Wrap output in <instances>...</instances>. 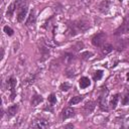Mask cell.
I'll list each match as a JSON object with an SVG mask.
<instances>
[{
    "instance_id": "cell-24",
    "label": "cell",
    "mask_w": 129,
    "mask_h": 129,
    "mask_svg": "<svg viewBox=\"0 0 129 129\" xmlns=\"http://www.w3.org/2000/svg\"><path fill=\"white\" fill-rule=\"evenodd\" d=\"M3 30H4V32H5L7 35H9V36H10V35H12V34H13V32H14V31H13V29H12V28H10L8 25L4 26V27H3Z\"/></svg>"
},
{
    "instance_id": "cell-6",
    "label": "cell",
    "mask_w": 129,
    "mask_h": 129,
    "mask_svg": "<svg viewBox=\"0 0 129 129\" xmlns=\"http://www.w3.org/2000/svg\"><path fill=\"white\" fill-rule=\"evenodd\" d=\"M27 10H28V6L27 5L17 9V20L19 22H22L24 20V18L26 17V14H27Z\"/></svg>"
},
{
    "instance_id": "cell-20",
    "label": "cell",
    "mask_w": 129,
    "mask_h": 129,
    "mask_svg": "<svg viewBox=\"0 0 129 129\" xmlns=\"http://www.w3.org/2000/svg\"><path fill=\"white\" fill-rule=\"evenodd\" d=\"M109 6H110V3H109L108 1H103V2L100 4L99 8H100V10H101L102 12H105L106 10H108Z\"/></svg>"
},
{
    "instance_id": "cell-16",
    "label": "cell",
    "mask_w": 129,
    "mask_h": 129,
    "mask_svg": "<svg viewBox=\"0 0 129 129\" xmlns=\"http://www.w3.org/2000/svg\"><path fill=\"white\" fill-rule=\"evenodd\" d=\"M42 97L41 96H39V95H35V96H33L32 97V99H31V105L32 106H37L40 102H42Z\"/></svg>"
},
{
    "instance_id": "cell-26",
    "label": "cell",
    "mask_w": 129,
    "mask_h": 129,
    "mask_svg": "<svg viewBox=\"0 0 129 129\" xmlns=\"http://www.w3.org/2000/svg\"><path fill=\"white\" fill-rule=\"evenodd\" d=\"M122 105H124V106L129 105V94H126V95L123 97V100H122Z\"/></svg>"
},
{
    "instance_id": "cell-18",
    "label": "cell",
    "mask_w": 129,
    "mask_h": 129,
    "mask_svg": "<svg viewBox=\"0 0 129 129\" xmlns=\"http://www.w3.org/2000/svg\"><path fill=\"white\" fill-rule=\"evenodd\" d=\"M118 100H119V95H118V94L114 95V96H113V98H112V100H111V102H110V106H111V108H112V109H115V108L117 107Z\"/></svg>"
},
{
    "instance_id": "cell-2",
    "label": "cell",
    "mask_w": 129,
    "mask_h": 129,
    "mask_svg": "<svg viewBox=\"0 0 129 129\" xmlns=\"http://www.w3.org/2000/svg\"><path fill=\"white\" fill-rule=\"evenodd\" d=\"M128 32H129V14H127L124 17L122 24L116 29L115 35H121V34H125Z\"/></svg>"
},
{
    "instance_id": "cell-17",
    "label": "cell",
    "mask_w": 129,
    "mask_h": 129,
    "mask_svg": "<svg viewBox=\"0 0 129 129\" xmlns=\"http://www.w3.org/2000/svg\"><path fill=\"white\" fill-rule=\"evenodd\" d=\"M83 99H84V97L83 96H76V97H73L71 100H70V102H69V105H76V104H78V103H80L81 101H83Z\"/></svg>"
},
{
    "instance_id": "cell-23",
    "label": "cell",
    "mask_w": 129,
    "mask_h": 129,
    "mask_svg": "<svg viewBox=\"0 0 129 129\" xmlns=\"http://www.w3.org/2000/svg\"><path fill=\"white\" fill-rule=\"evenodd\" d=\"M48 102H49V104H50L51 106H53V105L56 103V97H55L54 94H50V95L48 96Z\"/></svg>"
},
{
    "instance_id": "cell-14",
    "label": "cell",
    "mask_w": 129,
    "mask_h": 129,
    "mask_svg": "<svg viewBox=\"0 0 129 129\" xmlns=\"http://www.w3.org/2000/svg\"><path fill=\"white\" fill-rule=\"evenodd\" d=\"M74 59H75V56L72 53H64L62 56V60L64 63H71L72 61H74Z\"/></svg>"
},
{
    "instance_id": "cell-9",
    "label": "cell",
    "mask_w": 129,
    "mask_h": 129,
    "mask_svg": "<svg viewBox=\"0 0 129 129\" xmlns=\"http://www.w3.org/2000/svg\"><path fill=\"white\" fill-rule=\"evenodd\" d=\"M79 85H80L81 89H86L91 85V81L88 77H82L79 81Z\"/></svg>"
},
{
    "instance_id": "cell-15",
    "label": "cell",
    "mask_w": 129,
    "mask_h": 129,
    "mask_svg": "<svg viewBox=\"0 0 129 129\" xmlns=\"http://www.w3.org/2000/svg\"><path fill=\"white\" fill-rule=\"evenodd\" d=\"M15 11H16V6H15V3H14V2H12V3L9 5L8 9H7L6 15H7V16H9V17H11V16L14 14V12H15Z\"/></svg>"
},
{
    "instance_id": "cell-8",
    "label": "cell",
    "mask_w": 129,
    "mask_h": 129,
    "mask_svg": "<svg viewBox=\"0 0 129 129\" xmlns=\"http://www.w3.org/2000/svg\"><path fill=\"white\" fill-rule=\"evenodd\" d=\"M75 112H76V111H75L73 108H71V107L66 108V109L62 111V113H61V118H62V120H66V119H69V118L74 117L75 114H76Z\"/></svg>"
},
{
    "instance_id": "cell-1",
    "label": "cell",
    "mask_w": 129,
    "mask_h": 129,
    "mask_svg": "<svg viewBox=\"0 0 129 129\" xmlns=\"http://www.w3.org/2000/svg\"><path fill=\"white\" fill-rule=\"evenodd\" d=\"M89 23L84 21V20H76L74 22H72V24H70V28H69V32L71 35H77L79 33H82L84 31H86L89 28Z\"/></svg>"
},
{
    "instance_id": "cell-11",
    "label": "cell",
    "mask_w": 129,
    "mask_h": 129,
    "mask_svg": "<svg viewBox=\"0 0 129 129\" xmlns=\"http://www.w3.org/2000/svg\"><path fill=\"white\" fill-rule=\"evenodd\" d=\"M35 20H36V16H35V11L34 10H31L30 13H29V16L26 20V25L29 26V25H32L35 23Z\"/></svg>"
},
{
    "instance_id": "cell-7",
    "label": "cell",
    "mask_w": 129,
    "mask_h": 129,
    "mask_svg": "<svg viewBox=\"0 0 129 129\" xmlns=\"http://www.w3.org/2000/svg\"><path fill=\"white\" fill-rule=\"evenodd\" d=\"M31 126L32 127H35V128L44 129V128H47L49 126V123L46 120H44V119H38V120H35L34 123H32Z\"/></svg>"
},
{
    "instance_id": "cell-4",
    "label": "cell",
    "mask_w": 129,
    "mask_h": 129,
    "mask_svg": "<svg viewBox=\"0 0 129 129\" xmlns=\"http://www.w3.org/2000/svg\"><path fill=\"white\" fill-rule=\"evenodd\" d=\"M107 94H108V91L107 90H103V92L101 93L100 97H99V106L102 110H105L107 111L108 108L106 106V99H107Z\"/></svg>"
},
{
    "instance_id": "cell-13",
    "label": "cell",
    "mask_w": 129,
    "mask_h": 129,
    "mask_svg": "<svg viewBox=\"0 0 129 129\" xmlns=\"http://www.w3.org/2000/svg\"><path fill=\"white\" fill-rule=\"evenodd\" d=\"M112 49H113V46H112L111 44L105 43V44H103V46H102V48H101V52H102V54H107V53L111 52Z\"/></svg>"
},
{
    "instance_id": "cell-12",
    "label": "cell",
    "mask_w": 129,
    "mask_h": 129,
    "mask_svg": "<svg viewBox=\"0 0 129 129\" xmlns=\"http://www.w3.org/2000/svg\"><path fill=\"white\" fill-rule=\"evenodd\" d=\"M18 111V105L15 104V105H12V106H9L8 109H7V115L9 117H12L16 114V112Z\"/></svg>"
},
{
    "instance_id": "cell-10",
    "label": "cell",
    "mask_w": 129,
    "mask_h": 129,
    "mask_svg": "<svg viewBox=\"0 0 129 129\" xmlns=\"http://www.w3.org/2000/svg\"><path fill=\"white\" fill-rule=\"evenodd\" d=\"M95 107H96L95 102L90 101V102H88V103L84 106V111H85V113H86V114H91V113L94 111Z\"/></svg>"
},
{
    "instance_id": "cell-27",
    "label": "cell",
    "mask_w": 129,
    "mask_h": 129,
    "mask_svg": "<svg viewBox=\"0 0 129 129\" xmlns=\"http://www.w3.org/2000/svg\"><path fill=\"white\" fill-rule=\"evenodd\" d=\"M127 81H129V72L127 73Z\"/></svg>"
},
{
    "instance_id": "cell-3",
    "label": "cell",
    "mask_w": 129,
    "mask_h": 129,
    "mask_svg": "<svg viewBox=\"0 0 129 129\" xmlns=\"http://www.w3.org/2000/svg\"><path fill=\"white\" fill-rule=\"evenodd\" d=\"M105 40H106V34H105V32L96 33L92 37V43H93V45H95L97 47L102 46L105 43Z\"/></svg>"
},
{
    "instance_id": "cell-25",
    "label": "cell",
    "mask_w": 129,
    "mask_h": 129,
    "mask_svg": "<svg viewBox=\"0 0 129 129\" xmlns=\"http://www.w3.org/2000/svg\"><path fill=\"white\" fill-rule=\"evenodd\" d=\"M70 88H71V85H69L68 83H63V84H61L60 87H59V89H60L61 91H64V92H67Z\"/></svg>"
},
{
    "instance_id": "cell-22",
    "label": "cell",
    "mask_w": 129,
    "mask_h": 129,
    "mask_svg": "<svg viewBox=\"0 0 129 129\" xmlns=\"http://www.w3.org/2000/svg\"><path fill=\"white\" fill-rule=\"evenodd\" d=\"M91 56H93V52H91V51H85V52L81 53V57L83 59H89Z\"/></svg>"
},
{
    "instance_id": "cell-28",
    "label": "cell",
    "mask_w": 129,
    "mask_h": 129,
    "mask_svg": "<svg viewBox=\"0 0 129 129\" xmlns=\"http://www.w3.org/2000/svg\"><path fill=\"white\" fill-rule=\"evenodd\" d=\"M119 1H122V0H119Z\"/></svg>"
},
{
    "instance_id": "cell-21",
    "label": "cell",
    "mask_w": 129,
    "mask_h": 129,
    "mask_svg": "<svg viewBox=\"0 0 129 129\" xmlns=\"http://www.w3.org/2000/svg\"><path fill=\"white\" fill-rule=\"evenodd\" d=\"M102 76H103V71L98 70V71H96V72L94 73L93 78H94V80H95V81H98V80H100V79L102 78Z\"/></svg>"
},
{
    "instance_id": "cell-19",
    "label": "cell",
    "mask_w": 129,
    "mask_h": 129,
    "mask_svg": "<svg viewBox=\"0 0 129 129\" xmlns=\"http://www.w3.org/2000/svg\"><path fill=\"white\" fill-rule=\"evenodd\" d=\"M15 3V6H16V10L23 7V6H26L27 5V0H15L14 1Z\"/></svg>"
},
{
    "instance_id": "cell-5",
    "label": "cell",
    "mask_w": 129,
    "mask_h": 129,
    "mask_svg": "<svg viewBox=\"0 0 129 129\" xmlns=\"http://www.w3.org/2000/svg\"><path fill=\"white\" fill-rule=\"evenodd\" d=\"M7 87H8V89H9L10 92H11V99L13 100V99H14V96H15V91H14V89H15V87H16V79L13 78V77L9 78V80L7 81Z\"/></svg>"
}]
</instances>
